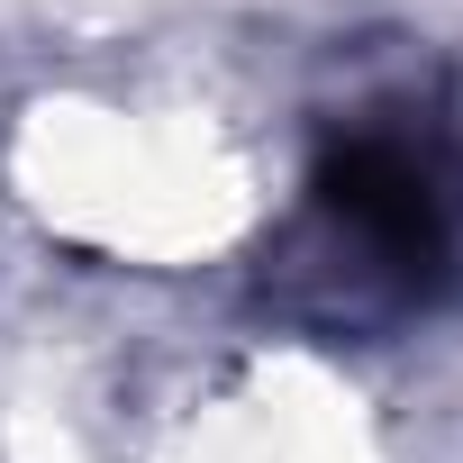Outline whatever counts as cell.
Here are the masks:
<instances>
[{"label":"cell","mask_w":463,"mask_h":463,"mask_svg":"<svg viewBox=\"0 0 463 463\" xmlns=\"http://www.w3.org/2000/svg\"><path fill=\"white\" fill-rule=\"evenodd\" d=\"M318 264L345 273L354 309H427L463 264V137L418 91H391L327 128L309 173Z\"/></svg>","instance_id":"6da1fadb"}]
</instances>
